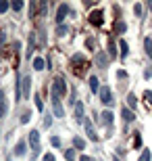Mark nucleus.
<instances>
[{
    "label": "nucleus",
    "mask_w": 152,
    "mask_h": 161,
    "mask_svg": "<svg viewBox=\"0 0 152 161\" xmlns=\"http://www.w3.org/2000/svg\"><path fill=\"white\" fill-rule=\"evenodd\" d=\"M29 144H31V159L40 155V132L31 130L29 132Z\"/></svg>",
    "instance_id": "f257e3e1"
},
{
    "label": "nucleus",
    "mask_w": 152,
    "mask_h": 161,
    "mask_svg": "<svg viewBox=\"0 0 152 161\" xmlns=\"http://www.w3.org/2000/svg\"><path fill=\"white\" fill-rule=\"evenodd\" d=\"M67 94V84H65V80L63 78H56L52 82V96H65Z\"/></svg>",
    "instance_id": "f03ea898"
},
{
    "label": "nucleus",
    "mask_w": 152,
    "mask_h": 161,
    "mask_svg": "<svg viewBox=\"0 0 152 161\" xmlns=\"http://www.w3.org/2000/svg\"><path fill=\"white\" fill-rule=\"evenodd\" d=\"M98 96H100V101L104 103V105H113V94H111V88H108V86H100Z\"/></svg>",
    "instance_id": "7ed1b4c3"
},
{
    "label": "nucleus",
    "mask_w": 152,
    "mask_h": 161,
    "mask_svg": "<svg viewBox=\"0 0 152 161\" xmlns=\"http://www.w3.org/2000/svg\"><path fill=\"white\" fill-rule=\"evenodd\" d=\"M29 86H31V75H23L21 78V90H23V96L25 98H29Z\"/></svg>",
    "instance_id": "20e7f679"
},
{
    "label": "nucleus",
    "mask_w": 152,
    "mask_h": 161,
    "mask_svg": "<svg viewBox=\"0 0 152 161\" xmlns=\"http://www.w3.org/2000/svg\"><path fill=\"white\" fill-rule=\"evenodd\" d=\"M52 107H54V115H56V117H65V109H63V105H60L59 96H52Z\"/></svg>",
    "instance_id": "39448f33"
},
{
    "label": "nucleus",
    "mask_w": 152,
    "mask_h": 161,
    "mask_svg": "<svg viewBox=\"0 0 152 161\" xmlns=\"http://www.w3.org/2000/svg\"><path fill=\"white\" fill-rule=\"evenodd\" d=\"M67 15H69V6H67V4H60L59 11H56V23H63Z\"/></svg>",
    "instance_id": "423d86ee"
},
{
    "label": "nucleus",
    "mask_w": 152,
    "mask_h": 161,
    "mask_svg": "<svg viewBox=\"0 0 152 161\" xmlns=\"http://www.w3.org/2000/svg\"><path fill=\"white\" fill-rule=\"evenodd\" d=\"M6 111H8V105H6V94H4V90H0V117H4Z\"/></svg>",
    "instance_id": "0eeeda50"
},
{
    "label": "nucleus",
    "mask_w": 152,
    "mask_h": 161,
    "mask_svg": "<svg viewBox=\"0 0 152 161\" xmlns=\"http://www.w3.org/2000/svg\"><path fill=\"white\" fill-rule=\"evenodd\" d=\"M102 21H104V17H102L100 11H94L92 15H90V23L92 25H102Z\"/></svg>",
    "instance_id": "6e6552de"
},
{
    "label": "nucleus",
    "mask_w": 152,
    "mask_h": 161,
    "mask_svg": "<svg viewBox=\"0 0 152 161\" xmlns=\"http://www.w3.org/2000/svg\"><path fill=\"white\" fill-rule=\"evenodd\" d=\"M96 63H98L100 67H108V57H106V53L98 50V54H96Z\"/></svg>",
    "instance_id": "1a4fd4ad"
},
{
    "label": "nucleus",
    "mask_w": 152,
    "mask_h": 161,
    "mask_svg": "<svg viewBox=\"0 0 152 161\" xmlns=\"http://www.w3.org/2000/svg\"><path fill=\"white\" fill-rule=\"evenodd\" d=\"M35 50V34H31L29 36V46H27V53H25V57L27 59H31V53Z\"/></svg>",
    "instance_id": "9d476101"
},
{
    "label": "nucleus",
    "mask_w": 152,
    "mask_h": 161,
    "mask_svg": "<svg viewBox=\"0 0 152 161\" xmlns=\"http://www.w3.org/2000/svg\"><path fill=\"white\" fill-rule=\"evenodd\" d=\"M100 124H104V125L113 124V113H111V111H104V113L100 115Z\"/></svg>",
    "instance_id": "9b49d317"
},
{
    "label": "nucleus",
    "mask_w": 152,
    "mask_h": 161,
    "mask_svg": "<svg viewBox=\"0 0 152 161\" xmlns=\"http://www.w3.org/2000/svg\"><path fill=\"white\" fill-rule=\"evenodd\" d=\"M83 124H86V132H88V136H90V140H98V136H96V132H94V125L90 124L88 119L83 121Z\"/></svg>",
    "instance_id": "f8f14e48"
},
{
    "label": "nucleus",
    "mask_w": 152,
    "mask_h": 161,
    "mask_svg": "<svg viewBox=\"0 0 152 161\" xmlns=\"http://www.w3.org/2000/svg\"><path fill=\"white\" fill-rule=\"evenodd\" d=\"M75 119L79 121V124H81V121H86V117H83V105H79V103L75 105Z\"/></svg>",
    "instance_id": "ddd939ff"
},
{
    "label": "nucleus",
    "mask_w": 152,
    "mask_h": 161,
    "mask_svg": "<svg viewBox=\"0 0 152 161\" xmlns=\"http://www.w3.org/2000/svg\"><path fill=\"white\" fill-rule=\"evenodd\" d=\"M90 88H92V92H94V94H98V92H100L98 78H96V75H92V78H90Z\"/></svg>",
    "instance_id": "4468645a"
},
{
    "label": "nucleus",
    "mask_w": 152,
    "mask_h": 161,
    "mask_svg": "<svg viewBox=\"0 0 152 161\" xmlns=\"http://www.w3.org/2000/svg\"><path fill=\"white\" fill-rule=\"evenodd\" d=\"M121 115H123V119H125V121H134V119H135L134 111H129V109H123V111H121Z\"/></svg>",
    "instance_id": "2eb2a0df"
},
{
    "label": "nucleus",
    "mask_w": 152,
    "mask_h": 161,
    "mask_svg": "<svg viewBox=\"0 0 152 161\" xmlns=\"http://www.w3.org/2000/svg\"><path fill=\"white\" fill-rule=\"evenodd\" d=\"M15 155H17V157L25 155V142H17V147H15Z\"/></svg>",
    "instance_id": "dca6fc26"
},
{
    "label": "nucleus",
    "mask_w": 152,
    "mask_h": 161,
    "mask_svg": "<svg viewBox=\"0 0 152 161\" xmlns=\"http://www.w3.org/2000/svg\"><path fill=\"white\" fill-rule=\"evenodd\" d=\"M144 48H146V53H148V57L152 59V38L148 36L146 40H144Z\"/></svg>",
    "instance_id": "f3484780"
},
{
    "label": "nucleus",
    "mask_w": 152,
    "mask_h": 161,
    "mask_svg": "<svg viewBox=\"0 0 152 161\" xmlns=\"http://www.w3.org/2000/svg\"><path fill=\"white\" fill-rule=\"evenodd\" d=\"M44 65H46V61H44V59H40V57H38V59H34V69L42 71V69H44Z\"/></svg>",
    "instance_id": "a211bd4d"
},
{
    "label": "nucleus",
    "mask_w": 152,
    "mask_h": 161,
    "mask_svg": "<svg viewBox=\"0 0 152 161\" xmlns=\"http://www.w3.org/2000/svg\"><path fill=\"white\" fill-rule=\"evenodd\" d=\"M119 48H121V57H127V53H129L127 42H125V40H121V42H119Z\"/></svg>",
    "instance_id": "6ab92c4d"
},
{
    "label": "nucleus",
    "mask_w": 152,
    "mask_h": 161,
    "mask_svg": "<svg viewBox=\"0 0 152 161\" xmlns=\"http://www.w3.org/2000/svg\"><path fill=\"white\" fill-rule=\"evenodd\" d=\"M73 147H75V149H83V147H86V142H83V138L75 136V138H73Z\"/></svg>",
    "instance_id": "aec40b11"
},
{
    "label": "nucleus",
    "mask_w": 152,
    "mask_h": 161,
    "mask_svg": "<svg viewBox=\"0 0 152 161\" xmlns=\"http://www.w3.org/2000/svg\"><path fill=\"white\" fill-rule=\"evenodd\" d=\"M125 30H127V25H125V21H117V23H115V31H119V34H123Z\"/></svg>",
    "instance_id": "412c9836"
},
{
    "label": "nucleus",
    "mask_w": 152,
    "mask_h": 161,
    "mask_svg": "<svg viewBox=\"0 0 152 161\" xmlns=\"http://www.w3.org/2000/svg\"><path fill=\"white\" fill-rule=\"evenodd\" d=\"M34 101H35V107H38V111H44V103H42L40 94H35V96H34Z\"/></svg>",
    "instance_id": "4be33fe9"
},
{
    "label": "nucleus",
    "mask_w": 152,
    "mask_h": 161,
    "mask_svg": "<svg viewBox=\"0 0 152 161\" xmlns=\"http://www.w3.org/2000/svg\"><path fill=\"white\" fill-rule=\"evenodd\" d=\"M127 105L131 107V111L135 109V105H138V101H135V96H134V94H129V96H127Z\"/></svg>",
    "instance_id": "5701e85b"
},
{
    "label": "nucleus",
    "mask_w": 152,
    "mask_h": 161,
    "mask_svg": "<svg viewBox=\"0 0 152 161\" xmlns=\"http://www.w3.org/2000/svg\"><path fill=\"white\" fill-rule=\"evenodd\" d=\"M65 159L67 161H75V151H65Z\"/></svg>",
    "instance_id": "b1692460"
},
{
    "label": "nucleus",
    "mask_w": 152,
    "mask_h": 161,
    "mask_svg": "<svg viewBox=\"0 0 152 161\" xmlns=\"http://www.w3.org/2000/svg\"><path fill=\"white\" fill-rule=\"evenodd\" d=\"M11 6H13V11H21V8H23V2H21V0H15Z\"/></svg>",
    "instance_id": "393cba45"
},
{
    "label": "nucleus",
    "mask_w": 152,
    "mask_h": 161,
    "mask_svg": "<svg viewBox=\"0 0 152 161\" xmlns=\"http://www.w3.org/2000/svg\"><path fill=\"white\" fill-rule=\"evenodd\" d=\"M150 151H144V153H142V155H140V159H138V161H150Z\"/></svg>",
    "instance_id": "a878e982"
},
{
    "label": "nucleus",
    "mask_w": 152,
    "mask_h": 161,
    "mask_svg": "<svg viewBox=\"0 0 152 161\" xmlns=\"http://www.w3.org/2000/svg\"><path fill=\"white\" fill-rule=\"evenodd\" d=\"M8 6H11V4H8L6 0H0V13H6V11H8Z\"/></svg>",
    "instance_id": "bb28decb"
},
{
    "label": "nucleus",
    "mask_w": 152,
    "mask_h": 161,
    "mask_svg": "<svg viewBox=\"0 0 152 161\" xmlns=\"http://www.w3.org/2000/svg\"><path fill=\"white\" fill-rule=\"evenodd\" d=\"M144 101H146L148 105H150V107H152V92H148V90H146V92H144Z\"/></svg>",
    "instance_id": "cd10ccee"
},
{
    "label": "nucleus",
    "mask_w": 152,
    "mask_h": 161,
    "mask_svg": "<svg viewBox=\"0 0 152 161\" xmlns=\"http://www.w3.org/2000/svg\"><path fill=\"white\" fill-rule=\"evenodd\" d=\"M67 27H63V25H59V30H56V36H65V34H67Z\"/></svg>",
    "instance_id": "c85d7f7f"
},
{
    "label": "nucleus",
    "mask_w": 152,
    "mask_h": 161,
    "mask_svg": "<svg viewBox=\"0 0 152 161\" xmlns=\"http://www.w3.org/2000/svg\"><path fill=\"white\" fill-rule=\"evenodd\" d=\"M50 142H52V147H60V138L59 136H52V138H50Z\"/></svg>",
    "instance_id": "c756f323"
},
{
    "label": "nucleus",
    "mask_w": 152,
    "mask_h": 161,
    "mask_svg": "<svg viewBox=\"0 0 152 161\" xmlns=\"http://www.w3.org/2000/svg\"><path fill=\"white\" fill-rule=\"evenodd\" d=\"M134 13L140 17V15H142V4H134Z\"/></svg>",
    "instance_id": "7c9ffc66"
},
{
    "label": "nucleus",
    "mask_w": 152,
    "mask_h": 161,
    "mask_svg": "<svg viewBox=\"0 0 152 161\" xmlns=\"http://www.w3.org/2000/svg\"><path fill=\"white\" fill-rule=\"evenodd\" d=\"M108 50H111V57H117V50H115V44H108Z\"/></svg>",
    "instance_id": "2f4dec72"
},
{
    "label": "nucleus",
    "mask_w": 152,
    "mask_h": 161,
    "mask_svg": "<svg viewBox=\"0 0 152 161\" xmlns=\"http://www.w3.org/2000/svg\"><path fill=\"white\" fill-rule=\"evenodd\" d=\"M44 125H46V128H50V125H52V117H50V115L44 119Z\"/></svg>",
    "instance_id": "473e14b6"
},
{
    "label": "nucleus",
    "mask_w": 152,
    "mask_h": 161,
    "mask_svg": "<svg viewBox=\"0 0 152 161\" xmlns=\"http://www.w3.org/2000/svg\"><path fill=\"white\" fill-rule=\"evenodd\" d=\"M42 161H54V155H52V153H48V155H44Z\"/></svg>",
    "instance_id": "72a5a7b5"
},
{
    "label": "nucleus",
    "mask_w": 152,
    "mask_h": 161,
    "mask_svg": "<svg viewBox=\"0 0 152 161\" xmlns=\"http://www.w3.org/2000/svg\"><path fill=\"white\" fill-rule=\"evenodd\" d=\"M29 121V113H23V117H21V124H27Z\"/></svg>",
    "instance_id": "f704fd0d"
},
{
    "label": "nucleus",
    "mask_w": 152,
    "mask_h": 161,
    "mask_svg": "<svg viewBox=\"0 0 152 161\" xmlns=\"http://www.w3.org/2000/svg\"><path fill=\"white\" fill-rule=\"evenodd\" d=\"M144 78H152V69H150V67H148L146 71H144Z\"/></svg>",
    "instance_id": "c9c22d12"
},
{
    "label": "nucleus",
    "mask_w": 152,
    "mask_h": 161,
    "mask_svg": "<svg viewBox=\"0 0 152 161\" xmlns=\"http://www.w3.org/2000/svg\"><path fill=\"white\" fill-rule=\"evenodd\" d=\"M117 75H119V78H121V80H125V78H127V73L123 71V69H121V71H117Z\"/></svg>",
    "instance_id": "e433bc0d"
},
{
    "label": "nucleus",
    "mask_w": 152,
    "mask_h": 161,
    "mask_svg": "<svg viewBox=\"0 0 152 161\" xmlns=\"http://www.w3.org/2000/svg\"><path fill=\"white\" fill-rule=\"evenodd\" d=\"M81 161H94V159H92V157H86V155H83V157H81Z\"/></svg>",
    "instance_id": "4c0bfd02"
},
{
    "label": "nucleus",
    "mask_w": 152,
    "mask_h": 161,
    "mask_svg": "<svg viewBox=\"0 0 152 161\" xmlns=\"http://www.w3.org/2000/svg\"><path fill=\"white\" fill-rule=\"evenodd\" d=\"M148 8H150V11H152V0H148Z\"/></svg>",
    "instance_id": "58836bf2"
},
{
    "label": "nucleus",
    "mask_w": 152,
    "mask_h": 161,
    "mask_svg": "<svg viewBox=\"0 0 152 161\" xmlns=\"http://www.w3.org/2000/svg\"><path fill=\"white\" fill-rule=\"evenodd\" d=\"M113 161H119V159H117V157H113Z\"/></svg>",
    "instance_id": "ea45409f"
}]
</instances>
